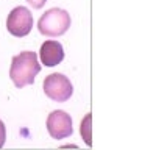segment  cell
Returning a JSON list of instances; mask_svg holds the SVG:
<instances>
[{"label": "cell", "mask_w": 142, "mask_h": 150, "mask_svg": "<svg viewBox=\"0 0 142 150\" xmlns=\"http://www.w3.org/2000/svg\"><path fill=\"white\" fill-rule=\"evenodd\" d=\"M41 64L37 61L35 52H20L11 61L9 77L16 88H23L27 84H33L35 77L39 74Z\"/></svg>", "instance_id": "cell-1"}, {"label": "cell", "mask_w": 142, "mask_h": 150, "mask_svg": "<svg viewBox=\"0 0 142 150\" xmlns=\"http://www.w3.org/2000/svg\"><path fill=\"white\" fill-rule=\"evenodd\" d=\"M70 27V16L61 8H52L41 16L37 22V30L47 38H58L64 35Z\"/></svg>", "instance_id": "cell-2"}, {"label": "cell", "mask_w": 142, "mask_h": 150, "mask_svg": "<svg viewBox=\"0 0 142 150\" xmlns=\"http://www.w3.org/2000/svg\"><path fill=\"white\" fill-rule=\"evenodd\" d=\"M44 94L53 102H67L73 94V86L63 74H50L44 80Z\"/></svg>", "instance_id": "cell-3"}, {"label": "cell", "mask_w": 142, "mask_h": 150, "mask_svg": "<svg viewBox=\"0 0 142 150\" xmlns=\"http://www.w3.org/2000/svg\"><path fill=\"white\" fill-rule=\"evenodd\" d=\"M33 28V16L25 6L14 8L6 17V30L16 38H23Z\"/></svg>", "instance_id": "cell-4"}, {"label": "cell", "mask_w": 142, "mask_h": 150, "mask_svg": "<svg viewBox=\"0 0 142 150\" xmlns=\"http://www.w3.org/2000/svg\"><path fill=\"white\" fill-rule=\"evenodd\" d=\"M47 130L53 139H64L72 134V117L66 111L56 110L47 117Z\"/></svg>", "instance_id": "cell-5"}, {"label": "cell", "mask_w": 142, "mask_h": 150, "mask_svg": "<svg viewBox=\"0 0 142 150\" xmlns=\"http://www.w3.org/2000/svg\"><path fill=\"white\" fill-rule=\"evenodd\" d=\"M39 56H41V61L44 66L53 67V66H58L64 59V49L61 45V42L49 39L41 45Z\"/></svg>", "instance_id": "cell-6"}, {"label": "cell", "mask_w": 142, "mask_h": 150, "mask_svg": "<svg viewBox=\"0 0 142 150\" xmlns=\"http://www.w3.org/2000/svg\"><path fill=\"white\" fill-rule=\"evenodd\" d=\"M81 134L84 138V142L88 145H91V134H89V131H91V114H88L84 117V120L81 122Z\"/></svg>", "instance_id": "cell-7"}, {"label": "cell", "mask_w": 142, "mask_h": 150, "mask_svg": "<svg viewBox=\"0 0 142 150\" xmlns=\"http://www.w3.org/2000/svg\"><path fill=\"white\" fill-rule=\"evenodd\" d=\"M5 139H6V128H5V124L2 122V119H0V149L3 147Z\"/></svg>", "instance_id": "cell-8"}, {"label": "cell", "mask_w": 142, "mask_h": 150, "mask_svg": "<svg viewBox=\"0 0 142 150\" xmlns=\"http://www.w3.org/2000/svg\"><path fill=\"white\" fill-rule=\"evenodd\" d=\"M27 2L30 3L33 8L39 9V8H42V6H44V5L47 3V0H27Z\"/></svg>", "instance_id": "cell-9"}]
</instances>
